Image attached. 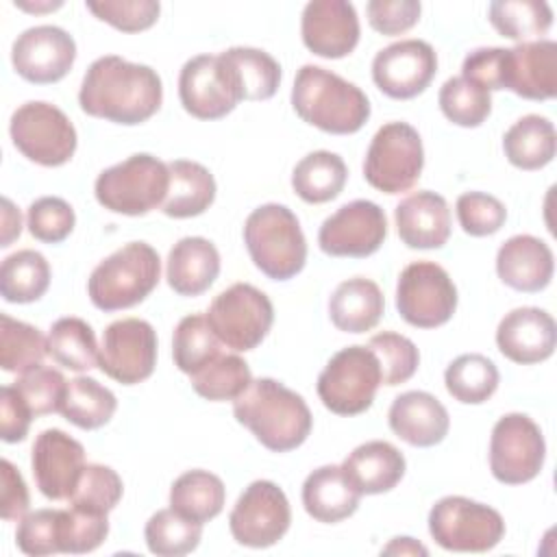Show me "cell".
Returning <instances> with one entry per match:
<instances>
[{"label":"cell","mask_w":557,"mask_h":557,"mask_svg":"<svg viewBox=\"0 0 557 557\" xmlns=\"http://www.w3.org/2000/svg\"><path fill=\"white\" fill-rule=\"evenodd\" d=\"M437 102L446 120L466 128L481 126L492 111L490 91L463 76L448 78L440 89Z\"/></svg>","instance_id":"f6af8a7d"},{"label":"cell","mask_w":557,"mask_h":557,"mask_svg":"<svg viewBox=\"0 0 557 557\" xmlns=\"http://www.w3.org/2000/svg\"><path fill=\"white\" fill-rule=\"evenodd\" d=\"M385 311V298L370 278L355 276L339 283L329 300V315L344 333H366L374 329Z\"/></svg>","instance_id":"f546056e"},{"label":"cell","mask_w":557,"mask_h":557,"mask_svg":"<svg viewBox=\"0 0 557 557\" xmlns=\"http://www.w3.org/2000/svg\"><path fill=\"white\" fill-rule=\"evenodd\" d=\"M396 309L416 329L442 326L457 309V287L442 265L413 261L398 276Z\"/></svg>","instance_id":"7c38bea8"},{"label":"cell","mask_w":557,"mask_h":557,"mask_svg":"<svg viewBox=\"0 0 557 557\" xmlns=\"http://www.w3.org/2000/svg\"><path fill=\"white\" fill-rule=\"evenodd\" d=\"M498 368L479 352L459 355L444 372L448 394L463 405H481L490 400L498 387Z\"/></svg>","instance_id":"f35d334b"},{"label":"cell","mask_w":557,"mask_h":557,"mask_svg":"<svg viewBox=\"0 0 557 557\" xmlns=\"http://www.w3.org/2000/svg\"><path fill=\"white\" fill-rule=\"evenodd\" d=\"M437 72V54L422 39H400L379 50L372 61L376 87L394 98L409 100L422 94Z\"/></svg>","instance_id":"ac0fdd59"},{"label":"cell","mask_w":557,"mask_h":557,"mask_svg":"<svg viewBox=\"0 0 557 557\" xmlns=\"http://www.w3.org/2000/svg\"><path fill=\"white\" fill-rule=\"evenodd\" d=\"M207 322L226 348L246 352L265 339L274 322V307L255 285L235 283L213 298Z\"/></svg>","instance_id":"8fae6325"},{"label":"cell","mask_w":557,"mask_h":557,"mask_svg":"<svg viewBox=\"0 0 557 557\" xmlns=\"http://www.w3.org/2000/svg\"><path fill=\"white\" fill-rule=\"evenodd\" d=\"M220 346L222 342L215 337L213 329L209 326L207 315L191 313V315H185L174 329L172 357L176 368L191 376L194 372L205 368L209 361H213L218 355H222Z\"/></svg>","instance_id":"60d3db41"},{"label":"cell","mask_w":557,"mask_h":557,"mask_svg":"<svg viewBox=\"0 0 557 557\" xmlns=\"http://www.w3.org/2000/svg\"><path fill=\"white\" fill-rule=\"evenodd\" d=\"M503 65L505 48H476L466 54L461 76L487 91L503 89Z\"/></svg>","instance_id":"9f6ffc18"},{"label":"cell","mask_w":557,"mask_h":557,"mask_svg":"<svg viewBox=\"0 0 557 557\" xmlns=\"http://www.w3.org/2000/svg\"><path fill=\"white\" fill-rule=\"evenodd\" d=\"M424 168V148L418 131L407 122L383 124L366 152L363 176L385 194L409 191Z\"/></svg>","instance_id":"9c48e42d"},{"label":"cell","mask_w":557,"mask_h":557,"mask_svg":"<svg viewBox=\"0 0 557 557\" xmlns=\"http://www.w3.org/2000/svg\"><path fill=\"white\" fill-rule=\"evenodd\" d=\"M168 187V163L148 152H137L102 170L96 178L94 194L113 213L146 215L163 205Z\"/></svg>","instance_id":"8992f818"},{"label":"cell","mask_w":557,"mask_h":557,"mask_svg":"<svg viewBox=\"0 0 557 557\" xmlns=\"http://www.w3.org/2000/svg\"><path fill=\"white\" fill-rule=\"evenodd\" d=\"M30 468L46 498L67 500L85 468V448L65 431L46 429L35 437Z\"/></svg>","instance_id":"ffe728a7"},{"label":"cell","mask_w":557,"mask_h":557,"mask_svg":"<svg viewBox=\"0 0 557 557\" xmlns=\"http://www.w3.org/2000/svg\"><path fill=\"white\" fill-rule=\"evenodd\" d=\"M381 383L376 355L368 346L355 344L329 359L318 376V396L337 416H359L370 409Z\"/></svg>","instance_id":"52a82bcc"},{"label":"cell","mask_w":557,"mask_h":557,"mask_svg":"<svg viewBox=\"0 0 557 557\" xmlns=\"http://www.w3.org/2000/svg\"><path fill=\"white\" fill-rule=\"evenodd\" d=\"M503 150L507 161L520 170H540L548 165L557 150L553 122L535 113L520 117L505 133Z\"/></svg>","instance_id":"1f68e13d"},{"label":"cell","mask_w":557,"mask_h":557,"mask_svg":"<svg viewBox=\"0 0 557 557\" xmlns=\"http://www.w3.org/2000/svg\"><path fill=\"white\" fill-rule=\"evenodd\" d=\"M65 385L67 381L63 379V374L48 366L30 368L28 372L20 374V379L13 383V387L26 400L35 418L59 411L65 394Z\"/></svg>","instance_id":"681fc988"},{"label":"cell","mask_w":557,"mask_h":557,"mask_svg":"<svg viewBox=\"0 0 557 557\" xmlns=\"http://www.w3.org/2000/svg\"><path fill=\"white\" fill-rule=\"evenodd\" d=\"M170 187L161 211L170 218H194L205 213L215 200L213 174L196 161L174 159L168 163Z\"/></svg>","instance_id":"4dcf8cb0"},{"label":"cell","mask_w":557,"mask_h":557,"mask_svg":"<svg viewBox=\"0 0 557 557\" xmlns=\"http://www.w3.org/2000/svg\"><path fill=\"white\" fill-rule=\"evenodd\" d=\"M368 348L379 359L385 385H400L409 381L420 366V352L416 344L400 333L383 331L379 335H372Z\"/></svg>","instance_id":"7dc6e473"},{"label":"cell","mask_w":557,"mask_h":557,"mask_svg":"<svg viewBox=\"0 0 557 557\" xmlns=\"http://www.w3.org/2000/svg\"><path fill=\"white\" fill-rule=\"evenodd\" d=\"M15 544L24 555L30 557L61 553L59 509H37L26 513L17 524Z\"/></svg>","instance_id":"f5cc1de1"},{"label":"cell","mask_w":557,"mask_h":557,"mask_svg":"<svg viewBox=\"0 0 557 557\" xmlns=\"http://www.w3.org/2000/svg\"><path fill=\"white\" fill-rule=\"evenodd\" d=\"M553 272V250L540 237L513 235L498 248L496 274L507 287L516 292H542L544 287H548Z\"/></svg>","instance_id":"cb8c5ba5"},{"label":"cell","mask_w":557,"mask_h":557,"mask_svg":"<svg viewBox=\"0 0 557 557\" xmlns=\"http://www.w3.org/2000/svg\"><path fill=\"white\" fill-rule=\"evenodd\" d=\"M0 407H2V426H0L2 440L7 444L22 442L28 435L30 422L35 418L30 407L13 385H4L0 389Z\"/></svg>","instance_id":"6f0895ef"},{"label":"cell","mask_w":557,"mask_h":557,"mask_svg":"<svg viewBox=\"0 0 557 557\" xmlns=\"http://www.w3.org/2000/svg\"><path fill=\"white\" fill-rule=\"evenodd\" d=\"M124 485L120 474L102 463H85L74 492L70 494V507L107 516L122 498Z\"/></svg>","instance_id":"bcb514c9"},{"label":"cell","mask_w":557,"mask_h":557,"mask_svg":"<svg viewBox=\"0 0 557 557\" xmlns=\"http://www.w3.org/2000/svg\"><path fill=\"white\" fill-rule=\"evenodd\" d=\"M244 244L252 263L272 281H287L305 268L307 239L296 213L285 205L257 207L244 222Z\"/></svg>","instance_id":"277c9868"},{"label":"cell","mask_w":557,"mask_h":557,"mask_svg":"<svg viewBox=\"0 0 557 557\" xmlns=\"http://www.w3.org/2000/svg\"><path fill=\"white\" fill-rule=\"evenodd\" d=\"M50 285V265L37 250H17L2 261L0 294L7 302H35Z\"/></svg>","instance_id":"d590c367"},{"label":"cell","mask_w":557,"mask_h":557,"mask_svg":"<svg viewBox=\"0 0 557 557\" xmlns=\"http://www.w3.org/2000/svg\"><path fill=\"white\" fill-rule=\"evenodd\" d=\"M220 54L237 78L242 100H268L276 94L281 85V65L272 54L246 46H235Z\"/></svg>","instance_id":"74e56055"},{"label":"cell","mask_w":557,"mask_h":557,"mask_svg":"<svg viewBox=\"0 0 557 557\" xmlns=\"http://www.w3.org/2000/svg\"><path fill=\"white\" fill-rule=\"evenodd\" d=\"M220 274V252L205 237L178 239L165 261L168 285L178 296H200Z\"/></svg>","instance_id":"4316f807"},{"label":"cell","mask_w":557,"mask_h":557,"mask_svg":"<svg viewBox=\"0 0 557 557\" xmlns=\"http://www.w3.org/2000/svg\"><path fill=\"white\" fill-rule=\"evenodd\" d=\"M0 472H2V487H0V513L2 520L7 522H20L30 505L28 498V487L20 474V470L9 461L2 459L0 463Z\"/></svg>","instance_id":"680465c9"},{"label":"cell","mask_w":557,"mask_h":557,"mask_svg":"<svg viewBox=\"0 0 557 557\" xmlns=\"http://www.w3.org/2000/svg\"><path fill=\"white\" fill-rule=\"evenodd\" d=\"M157 366V333L141 318H122L102 333L98 368L122 385L146 381Z\"/></svg>","instance_id":"2e32d148"},{"label":"cell","mask_w":557,"mask_h":557,"mask_svg":"<svg viewBox=\"0 0 557 557\" xmlns=\"http://www.w3.org/2000/svg\"><path fill=\"white\" fill-rule=\"evenodd\" d=\"M63 2L61 0H57V2H41V4H28V2H15V7H20V9H26V11H54V9H59Z\"/></svg>","instance_id":"6125c7cd"},{"label":"cell","mask_w":557,"mask_h":557,"mask_svg":"<svg viewBox=\"0 0 557 557\" xmlns=\"http://www.w3.org/2000/svg\"><path fill=\"white\" fill-rule=\"evenodd\" d=\"M492 26L513 41H537L553 26V9L544 0H494L487 9Z\"/></svg>","instance_id":"8d00e7d4"},{"label":"cell","mask_w":557,"mask_h":557,"mask_svg":"<svg viewBox=\"0 0 557 557\" xmlns=\"http://www.w3.org/2000/svg\"><path fill=\"white\" fill-rule=\"evenodd\" d=\"M546 442L540 426L524 413L503 416L490 437V470L505 485L533 481L544 466Z\"/></svg>","instance_id":"4fadbf2b"},{"label":"cell","mask_w":557,"mask_h":557,"mask_svg":"<svg viewBox=\"0 0 557 557\" xmlns=\"http://www.w3.org/2000/svg\"><path fill=\"white\" fill-rule=\"evenodd\" d=\"M292 509L285 492L265 479L252 481L237 498L228 529L237 544L250 548L274 546L287 533Z\"/></svg>","instance_id":"5bb4252c"},{"label":"cell","mask_w":557,"mask_h":557,"mask_svg":"<svg viewBox=\"0 0 557 557\" xmlns=\"http://www.w3.org/2000/svg\"><path fill=\"white\" fill-rule=\"evenodd\" d=\"M161 278V259L146 242H128L102 259L87 281V294L100 311L139 305Z\"/></svg>","instance_id":"5b68a950"},{"label":"cell","mask_w":557,"mask_h":557,"mask_svg":"<svg viewBox=\"0 0 557 557\" xmlns=\"http://www.w3.org/2000/svg\"><path fill=\"white\" fill-rule=\"evenodd\" d=\"M396 228L409 248H442L450 237V209L435 191H416L403 198L396 209Z\"/></svg>","instance_id":"484cf974"},{"label":"cell","mask_w":557,"mask_h":557,"mask_svg":"<svg viewBox=\"0 0 557 557\" xmlns=\"http://www.w3.org/2000/svg\"><path fill=\"white\" fill-rule=\"evenodd\" d=\"M109 535V520L102 513H89L76 507L59 509V544L61 553H91Z\"/></svg>","instance_id":"c3c4849f"},{"label":"cell","mask_w":557,"mask_h":557,"mask_svg":"<svg viewBox=\"0 0 557 557\" xmlns=\"http://www.w3.org/2000/svg\"><path fill=\"white\" fill-rule=\"evenodd\" d=\"M178 98L198 120H220L242 102L237 78L222 54H198L185 61L178 74Z\"/></svg>","instance_id":"9a60e30c"},{"label":"cell","mask_w":557,"mask_h":557,"mask_svg":"<svg viewBox=\"0 0 557 557\" xmlns=\"http://www.w3.org/2000/svg\"><path fill=\"white\" fill-rule=\"evenodd\" d=\"M226 500L224 483L209 470H187L170 487V507L194 522L213 520Z\"/></svg>","instance_id":"836d02e7"},{"label":"cell","mask_w":557,"mask_h":557,"mask_svg":"<svg viewBox=\"0 0 557 557\" xmlns=\"http://www.w3.org/2000/svg\"><path fill=\"white\" fill-rule=\"evenodd\" d=\"M98 344L94 329L81 318H59L48 333V355L63 368L87 372L98 368Z\"/></svg>","instance_id":"ab89813d"},{"label":"cell","mask_w":557,"mask_h":557,"mask_svg":"<svg viewBox=\"0 0 557 557\" xmlns=\"http://www.w3.org/2000/svg\"><path fill=\"white\" fill-rule=\"evenodd\" d=\"M381 553L383 555H422V557L429 555V550L413 537H394Z\"/></svg>","instance_id":"94428289"},{"label":"cell","mask_w":557,"mask_h":557,"mask_svg":"<svg viewBox=\"0 0 557 557\" xmlns=\"http://www.w3.org/2000/svg\"><path fill=\"white\" fill-rule=\"evenodd\" d=\"M76 41L59 26L41 24L26 28L11 48V63L15 72L35 85H50L61 81L74 65Z\"/></svg>","instance_id":"d6986e66"},{"label":"cell","mask_w":557,"mask_h":557,"mask_svg":"<svg viewBox=\"0 0 557 557\" xmlns=\"http://www.w3.org/2000/svg\"><path fill=\"white\" fill-rule=\"evenodd\" d=\"M117 409L115 394L96 379L76 376L67 381L59 413L78 429L94 431L104 426Z\"/></svg>","instance_id":"e575fe53"},{"label":"cell","mask_w":557,"mask_h":557,"mask_svg":"<svg viewBox=\"0 0 557 557\" xmlns=\"http://www.w3.org/2000/svg\"><path fill=\"white\" fill-rule=\"evenodd\" d=\"M418 0H370L366 15L370 26L381 35H400L418 24L420 20Z\"/></svg>","instance_id":"11a10c76"},{"label":"cell","mask_w":557,"mask_h":557,"mask_svg":"<svg viewBox=\"0 0 557 557\" xmlns=\"http://www.w3.org/2000/svg\"><path fill=\"white\" fill-rule=\"evenodd\" d=\"M429 533L453 553H487L505 535L503 516L466 496H444L429 511Z\"/></svg>","instance_id":"ba28073f"},{"label":"cell","mask_w":557,"mask_h":557,"mask_svg":"<svg viewBox=\"0 0 557 557\" xmlns=\"http://www.w3.org/2000/svg\"><path fill=\"white\" fill-rule=\"evenodd\" d=\"M292 107L302 122L331 135L357 133L370 117V100L355 83L311 63L294 78Z\"/></svg>","instance_id":"3957f363"},{"label":"cell","mask_w":557,"mask_h":557,"mask_svg":"<svg viewBox=\"0 0 557 557\" xmlns=\"http://www.w3.org/2000/svg\"><path fill=\"white\" fill-rule=\"evenodd\" d=\"M300 33L313 54L342 59L359 44V17L346 0H311L302 9Z\"/></svg>","instance_id":"44dd1931"},{"label":"cell","mask_w":557,"mask_h":557,"mask_svg":"<svg viewBox=\"0 0 557 557\" xmlns=\"http://www.w3.org/2000/svg\"><path fill=\"white\" fill-rule=\"evenodd\" d=\"M387 237L385 211L372 200H352L329 215L320 231V250L331 257L363 259L374 255Z\"/></svg>","instance_id":"e0dca14e"},{"label":"cell","mask_w":557,"mask_h":557,"mask_svg":"<svg viewBox=\"0 0 557 557\" xmlns=\"http://www.w3.org/2000/svg\"><path fill=\"white\" fill-rule=\"evenodd\" d=\"M250 383V368L237 355H218L213 361L191 374L194 392L213 403L235 400Z\"/></svg>","instance_id":"ee69618b"},{"label":"cell","mask_w":557,"mask_h":557,"mask_svg":"<svg viewBox=\"0 0 557 557\" xmlns=\"http://www.w3.org/2000/svg\"><path fill=\"white\" fill-rule=\"evenodd\" d=\"M503 89H509L527 100L555 98L557 44L553 39H537L505 48Z\"/></svg>","instance_id":"7402d4cb"},{"label":"cell","mask_w":557,"mask_h":557,"mask_svg":"<svg viewBox=\"0 0 557 557\" xmlns=\"http://www.w3.org/2000/svg\"><path fill=\"white\" fill-rule=\"evenodd\" d=\"M389 429L409 446L429 448L440 444L450 429L446 407L429 392L411 389L394 398L389 413Z\"/></svg>","instance_id":"d4e9b609"},{"label":"cell","mask_w":557,"mask_h":557,"mask_svg":"<svg viewBox=\"0 0 557 557\" xmlns=\"http://www.w3.org/2000/svg\"><path fill=\"white\" fill-rule=\"evenodd\" d=\"M22 233V215L20 209H15V205L9 198H2V239L0 246L7 248L13 244L15 237H20Z\"/></svg>","instance_id":"91938a15"},{"label":"cell","mask_w":557,"mask_h":557,"mask_svg":"<svg viewBox=\"0 0 557 557\" xmlns=\"http://www.w3.org/2000/svg\"><path fill=\"white\" fill-rule=\"evenodd\" d=\"M457 220L459 226L472 237H485L500 231L507 220L505 205L483 191H466L457 198Z\"/></svg>","instance_id":"816d5d0a"},{"label":"cell","mask_w":557,"mask_h":557,"mask_svg":"<svg viewBox=\"0 0 557 557\" xmlns=\"http://www.w3.org/2000/svg\"><path fill=\"white\" fill-rule=\"evenodd\" d=\"M87 9L102 22L122 33H139L150 28L159 17V2L154 0H100L87 2Z\"/></svg>","instance_id":"db71d44e"},{"label":"cell","mask_w":557,"mask_h":557,"mask_svg":"<svg viewBox=\"0 0 557 557\" xmlns=\"http://www.w3.org/2000/svg\"><path fill=\"white\" fill-rule=\"evenodd\" d=\"M163 100L159 74L144 63H131L117 54L98 57L85 72L78 104L107 122L135 126L150 120Z\"/></svg>","instance_id":"6da1fadb"},{"label":"cell","mask_w":557,"mask_h":557,"mask_svg":"<svg viewBox=\"0 0 557 557\" xmlns=\"http://www.w3.org/2000/svg\"><path fill=\"white\" fill-rule=\"evenodd\" d=\"M144 537L152 555L181 557L196 550L202 537V524L181 516L172 507L159 509L146 522Z\"/></svg>","instance_id":"7bdbcfd3"},{"label":"cell","mask_w":557,"mask_h":557,"mask_svg":"<svg viewBox=\"0 0 557 557\" xmlns=\"http://www.w3.org/2000/svg\"><path fill=\"white\" fill-rule=\"evenodd\" d=\"M76 224L74 209L59 196L37 198L26 213V226L30 235L46 244L63 242Z\"/></svg>","instance_id":"f907efd6"},{"label":"cell","mask_w":557,"mask_h":557,"mask_svg":"<svg viewBox=\"0 0 557 557\" xmlns=\"http://www.w3.org/2000/svg\"><path fill=\"white\" fill-rule=\"evenodd\" d=\"M498 350L513 363L531 366L546 361L557 344L555 320L540 307L511 309L496 329Z\"/></svg>","instance_id":"603a6c76"},{"label":"cell","mask_w":557,"mask_h":557,"mask_svg":"<svg viewBox=\"0 0 557 557\" xmlns=\"http://www.w3.org/2000/svg\"><path fill=\"white\" fill-rule=\"evenodd\" d=\"M48 355V337L39 329L7 313L0 315V366L4 372L24 374L41 366Z\"/></svg>","instance_id":"b9f144b4"},{"label":"cell","mask_w":557,"mask_h":557,"mask_svg":"<svg viewBox=\"0 0 557 557\" xmlns=\"http://www.w3.org/2000/svg\"><path fill=\"white\" fill-rule=\"evenodd\" d=\"M233 413L272 453L298 448L313 424L305 398L268 376L252 381L233 400Z\"/></svg>","instance_id":"7a4b0ae2"},{"label":"cell","mask_w":557,"mask_h":557,"mask_svg":"<svg viewBox=\"0 0 557 557\" xmlns=\"http://www.w3.org/2000/svg\"><path fill=\"white\" fill-rule=\"evenodd\" d=\"M9 133L13 146L28 159L46 168L67 163L76 152V128L54 104L30 100L11 115Z\"/></svg>","instance_id":"30bf717a"},{"label":"cell","mask_w":557,"mask_h":557,"mask_svg":"<svg viewBox=\"0 0 557 557\" xmlns=\"http://www.w3.org/2000/svg\"><path fill=\"white\" fill-rule=\"evenodd\" d=\"M403 453L383 440H372L357 446L342 463L344 474L359 494H383L394 490L405 474Z\"/></svg>","instance_id":"f1b7e54d"},{"label":"cell","mask_w":557,"mask_h":557,"mask_svg":"<svg viewBox=\"0 0 557 557\" xmlns=\"http://www.w3.org/2000/svg\"><path fill=\"white\" fill-rule=\"evenodd\" d=\"M346 178L348 168L339 154L315 150L296 163L292 172V187L305 202L322 205L342 194Z\"/></svg>","instance_id":"d6a6232c"},{"label":"cell","mask_w":557,"mask_h":557,"mask_svg":"<svg viewBox=\"0 0 557 557\" xmlns=\"http://www.w3.org/2000/svg\"><path fill=\"white\" fill-rule=\"evenodd\" d=\"M361 494L344 474L342 466H320L302 483L305 511L324 524L350 518L359 507Z\"/></svg>","instance_id":"83f0119b"}]
</instances>
